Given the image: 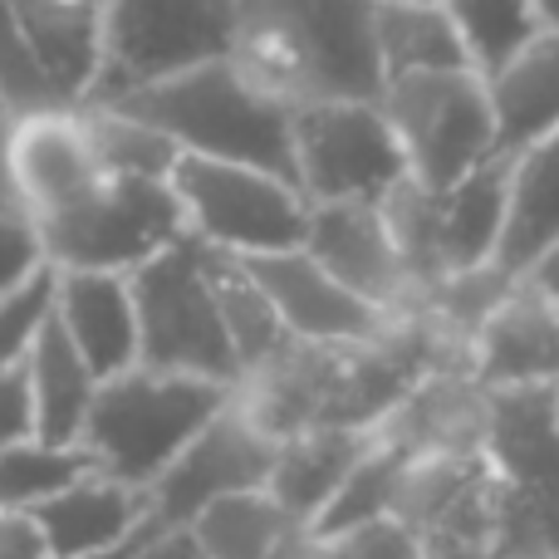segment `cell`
Masks as SVG:
<instances>
[{
  "mask_svg": "<svg viewBox=\"0 0 559 559\" xmlns=\"http://www.w3.org/2000/svg\"><path fill=\"white\" fill-rule=\"evenodd\" d=\"M241 261L255 275V285L271 295L280 324L289 329L295 344H373V338H388L403 324L397 314L368 305L344 280L329 275L305 246L241 255Z\"/></svg>",
  "mask_w": 559,
  "mask_h": 559,
  "instance_id": "cell-11",
  "label": "cell"
},
{
  "mask_svg": "<svg viewBox=\"0 0 559 559\" xmlns=\"http://www.w3.org/2000/svg\"><path fill=\"white\" fill-rule=\"evenodd\" d=\"M305 559H427V550L397 515H383V521L354 525V531L319 535L309 540Z\"/></svg>",
  "mask_w": 559,
  "mask_h": 559,
  "instance_id": "cell-29",
  "label": "cell"
},
{
  "mask_svg": "<svg viewBox=\"0 0 559 559\" xmlns=\"http://www.w3.org/2000/svg\"><path fill=\"white\" fill-rule=\"evenodd\" d=\"M0 212H25L15 187V167H10V118H0Z\"/></svg>",
  "mask_w": 559,
  "mask_h": 559,
  "instance_id": "cell-33",
  "label": "cell"
},
{
  "mask_svg": "<svg viewBox=\"0 0 559 559\" xmlns=\"http://www.w3.org/2000/svg\"><path fill=\"white\" fill-rule=\"evenodd\" d=\"M383 114L407 157V177L447 192L496 157V108L481 69H437L383 84Z\"/></svg>",
  "mask_w": 559,
  "mask_h": 559,
  "instance_id": "cell-6",
  "label": "cell"
},
{
  "mask_svg": "<svg viewBox=\"0 0 559 559\" xmlns=\"http://www.w3.org/2000/svg\"><path fill=\"white\" fill-rule=\"evenodd\" d=\"M295 182L309 202H383L407 182V157L378 98L295 108Z\"/></svg>",
  "mask_w": 559,
  "mask_h": 559,
  "instance_id": "cell-9",
  "label": "cell"
},
{
  "mask_svg": "<svg viewBox=\"0 0 559 559\" xmlns=\"http://www.w3.org/2000/svg\"><path fill=\"white\" fill-rule=\"evenodd\" d=\"M378 0H236L231 64L289 108L383 98Z\"/></svg>",
  "mask_w": 559,
  "mask_h": 559,
  "instance_id": "cell-1",
  "label": "cell"
},
{
  "mask_svg": "<svg viewBox=\"0 0 559 559\" xmlns=\"http://www.w3.org/2000/svg\"><path fill=\"white\" fill-rule=\"evenodd\" d=\"M173 192L182 202L187 236L212 251L265 255L305 246L309 197L280 173L182 153L173 167Z\"/></svg>",
  "mask_w": 559,
  "mask_h": 559,
  "instance_id": "cell-7",
  "label": "cell"
},
{
  "mask_svg": "<svg viewBox=\"0 0 559 559\" xmlns=\"http://www.w3.org/2000/svg\"><path fill=\"white\" fill-rule=\"evenodd\" d=\"M94 456L84 442H45V437H25L15 447H0V515L25 521L35 506L74 486L79 476L94 472Z\"/></svg>",
  "mask_w": 559,
  "mask_h": 559,
  "instance_id": "cell-25",
  "label": "cell"
},
{
  "mask_svg": "<svg viewBox=\"0 0 559 559\" xmlns=\"http://www.w3.org/2000/svg\"><path fill=\"white\" fill-rule=\"evenodd\" d=\"M55 319L98 378L138 364V299L128 271H55Z\"/></svg>",
  "mask_w": 559,
  "mask_h": 559,
  "instance_id": "cell-16",
  "label": "cell"
},
{
  "mask_svg": "<svg viewBox=\"0 0 559 559\" xmlns=\"http://www.w3.org/2000/svg\"><path fill=\"white\" fill-rule=\"evenodd\" d=\"M49 319H55V265L39 271L29 285L0 295V368L25 364Z\"/></svg>",
  "mask_w": 559,
  "mask_h": 559,
  "instance_id": "cell-28",
  "label": "cell"
},
{
  "mask_svg": "<svg viewBox=\"0 0 559 559\" xmlns=\"http://www.w3.org/2000/svg\"><path fill=\"white\" fill-rule=\"evenodd\" d=\"M378 64L383 79L437 74V69H476L447 0H378Z\"/></svg>",
  "mask_w": 559,
  "mask_h": 559,
  "instance_id": "cell-23",
  "label": "cell"
},
{
  "mask_svg": "<svg viewBox=\"0 0 559 559\" xmlns=\"http://www.w3.org/2000/svg\"><path fill=\"white\" fill-rule=\"evenodd\" d=\"M128 280H133L138 299V364L241 388L246 373L231 334H226L222 305H216L202 241L182 236L177 246L128 271Z\"/></svg>",
  "mask_w": 559,
  "mask_h": 559,
  "instance_id": "cell-5",
  "label": "cell"
},
{
  "mask_svg": "<svg viewBox=\"0 0 559 559\" xmlns=\"http://www.w3.org/2000/svg\"><path fill=\"white\" fill-rule=\"evenodd\" d=\"M231 397H236V388L216 383V378L133 364L98 383V397L84 423V447L98 462V472L147 491L167 472V462Z\"/></svg>",
  "mask_w": 559,
  "mask_h": 559,
  "instance_id": "cell-3",
  "label": "cell"
},
{
  "mask_svg": "<svg viewBox=\"0 0 559 559\" xmlns=\"http://www.w3.org/2000/svg\"><path fill=\"white\" fill-rule=\"evenodd\" d=\"M114 108L167 133L182 153L251 163L295 182V133H289L295 108L271 98L265 88H255L231 64V55L182 69V74H167L147 88H133V94L114 98Z\"/></svg>",
  "mask_w": 559,
  "mask_h": 559,
  "instance_id": "cell-2",
  "label": "cell"
},
{
  "mask_svg": "<svg viewBox=\"0 0 559 559\" xmlns=\"http://www.w3.org/2000/svg\"><path fill=\"white\" fill-rule=\"evenodd\" d=\"M206 271H212V289H216V305H222V319H226V334L236 344V358H241V373H261L265 364H275L295 338L289 329L280 324L271 295L255 285V275L246 271L241 255L231 251H212L206 246ZM241 378V383H246Z\"/></svg>",
  "mask_w": 559,
  "mask_h": 559,
  "instance_id": "cell-24",
  "label": "cell"
},
{
  "mask_svg": "<svg viewBox=\"0 0 559 559\" xmlns=\"http://www.w3.org/2000/svg\"><path fill=\"white\" fill-rule=\"evenodd\" d=\"M0 118H5V108H0Z\"/></svg>",
  "mask_w": 559,
  "mask_h": 559,
  "instance_id": "cell-37",
  "label": "cell"
},
{
  "mask_svg": "<svg viewBox=\"0 0 559 559\" xmlns=\"http://www.w3.org/2000/svg\"><path fill=\"white\" fill-rule=\"evenodd\" d=\"M39 271H49L45 241L25 212H0V295L29 285Z\"/></svg>",
  "mask_w": 559,
  "mask_h": 559,
  "instance_id": "cell-30",
  "label": "cell"
},
{
  "mask_svg": "<svg viewBox=\"0 0 559 559\" xmlns=\"http://www.w3.org/2000/svg\"><path fill=\"white\" fill-rule=\"evenodd\" d=\"M280 437L255 417V407L236 397L167 462V472L147 486L153 496V515L163 525H192L206 506L226 501L241 491H261L271 486Z\"/></svg>",
  "mask_w": 559,
  "mask_h": 559,
  "instance_id": "cell-10",
  "label": "cell"
},
{
  "mask_svg": "<svg viewBox=\"0 0 559 559\" xmlns=\"http://www.w3.org/2000/svg\"><path fill=\"white\" fill-rule=\"evenodd\" d=\"M496 108V153L511 157L535 138L559 128V35L540 29L525 49H515L496 74H486Z\"/></svg>",
  "mask_w": 559,
  "mask_h": 559,
  "instance_id": "cell-20",
  "label": "cell"
},
{
  "mask_svg": "<svg viewBox=\"0 0 559 559\" xmlns=\"http://www.w3.org/2000/svg\"><path fill=\"white\" fill-rule=\"evenodd\" d=\"M192 535L206 559H305L314 540L309 525L275 501L271 486L206 506L192 521Z\"/></svg>",
  "mask_w": 559,
  "mask_h": 559,
  "instance_id": "cell-21",
  "label": "cell"
},
{
  "mask_svg": "<svg viewBox=\"0 0 559 559\" xmlns=\"http://www.w3.org/2000/svg\"><path fill=\"white\" fill-rule=\"evenodd\" d=\"M506 202H511V157L496 153L447 192H432V261L437 289L456 275L496 271V251L506 236ZM432 289V295H437Z\"/></svg>",
  "mask_w": 559,
  "mask_h": 559,
  "instance_id": "cell-15",
  "label": "cell"
},
{
  "mask_svg": "<svg viewBox=\"0 0 559 559\" xmlns=\"http://www.w3.org/2000/svg\"><path fill=\"white\" fill-rule=\"evenodd\" d=\"M378 442V427H299V432L280 437L271 496L285 511L314 531L319 515L334 506V496L348 486L368 452Z\"/></svg>",
  "mask_w": 559,
  "mask_h": 559,
  "instance_id": "cell-17",
  "label": "cell"
},
{
  "mask_svg": "<svg viewBox=\"0 0 559 559\" xmlns=\"http://www.w3.org/2000/svg\"><path fill=\"white\" fill-rule=\"evenodd\" d=\"M55 271H138L187 236L173 177L104 173L64 206L29 216Z\"/></svg>",
  "mask_w": 559,
  "mask_h": 559,
  "instance_id": "cell-4",
  "label": "cell"
},
{
  "mask_svg": "<svg viewBox=\"0 0 559 559\" xmlns=\"http://www.w3.org/2000/svg\"><path fill=\"white\" fill-rule=\"evenodd\" d=\"M128 559H206V555H202V545H197L192 525H163L157 521L153 531L138 540V550Z\"/></svg>",
  "mask_w": 559,
  "mask_h": 559,
  "instance_id": "cell-32",
  "label": "cell"
},
{
  "mask_svg": "<svg viewBox=\"0 0 559 559\" xmlns=\"http://www.w3.org/2000/svg\"><path fill=\"white\" fill-rule=\"evenodd\" d=\"M153 521H157L153 496L143 486L118 481V476L94 466L74 486H64L45 506H35L25 515V531L35 540L39 559H84V555L114 550V545L133 540Z\"/></svg>",
  "mask_w": 559,
  "mask_h": 559,
  "instance_id": "cell-14",
  "label": "cell"
},
{
  "mask_svg": "<svg viewBox=\"0 0 559 559\" xmlns=\"http://www.w3.org/2000/svg\"><path fill=\"white\" fill-rule=\"evenodd\" d=\"M521 280H531V285L540 289L545 299H555V305H559V246H550V251H545L540 261H535V265H531V271H525Z\"/></svg>",
  "mask_w": 559,
  "mask_h": 559,
  "instance_id": "cell-34",
  "label": "cell"
},
{
  "mask_svg": "<svg viewBox=\"0 0 559 559\" xmlns=\"http://www.w3.org/2000/svg\"><path fill=\"white\" fill-rule=\"evenodd\" d=\"M25 373H29V397H35V432L45 442H84L88 407H94L104 378L88 368V358L59 329V319H49L45 334L35 338Z\"/></svg>",
  "mask_w": 559,
  "mask_h": 559,
  "instance_id": "cell-22",
  "label": "cell"
},
{
  "mask_svg": "<svg viewBox=\"0 0 559 559\" xmlns=\"http://www.w3.org/2000/svg\"><path fill=\"white\" fill-rule=\"evenodd\" d=\"M236 0H108L104 64L88 104L147 88L167 74L231 55Z\"/></svg>",
  "mask_w": 559,
  "mask_h": 559,
  "instance_id": "cell-8",
  "label": "cell"
},
{
  "mask_svg": "<svg viewBox=\"0 0 559 559\" xmlns=\"http://www.w3.org/2000/svg\"><path fill=\"white\" fill-rule=\"evenodd\" d=\"M0 108L5 118H29V114H49V108H69L59 98L55 79L45 74L29 35L20 29L10 0H0Z\"/></svg>",
  "mask_w": 559,
  "mask_h": 559,
  "instance_id": "cell-27",
  "label": "cell"
},
{
  "mask_svg": "<svg viewBox=\"0 0 559 559\" xmlns=\"http://www.w3.org/2000/svg\"><path fill=\"white\" fill-rule=\"evenodd\" d=\"M555 423H559V388H555Z\"/></svg>",
  "mask_w": 559,
  "mask_h": 559,
  "instance_id": "cell-36",
  "label": "cell"
},
{
  "mask_svg": "<svg viewBox=\"0 0 559 559\" xmlns=\"http://www.w3.org/2000/svg\"><path fill=\"white\" fill-rule=\"evenodd\" d=\"M447 10H452L456 29L472 49V64L481 74H496L515 49H525L540 35L535 0H447Z\"/></svg>",
  "mask_w": 559,
  "mask_h": 559,
  "instance_id": "cell-26",
  "label": "cell"
},
{
  "mask_svg": "<svg viewBox=\"0 0 559 559\" xmlns=\"http://www.w3.org/2000/svg\"><path fill=\"white\" fill-rule=\"evenodd\" d=\"M20 29L29 35L45 74L55 79L69 108L88 104L98 64H104V15L108 0H10Z\"/></svg>",
  "mask_w": 559,
  "mask_h": 559,
  "instance_id": "cell-18",
  "label": "cell"
},
{
  "mask_svg": "<svg viewBox=\"0 0 559 559\" xmlns=\"http://www.w3.org/2000/svg\"><path fill=\"white\" fill-rule=\"evenodd\" d=\"M535 15H540V29L559 35V0H535Z\"/></svg>",
  "mask_w": 559,
  "mask_h": 559,
  "instance_id": "cell-35",
  "label": "cell"
},
{
  "mask_svg": "<svg viewBox=\"0 0 559 559\" xmlns=\"http://www.w3.org/2000/svg\"><path fill=\"white\" fill-rule=\"evenodd\" d=\"M305 251L354 295L397 319H407V309L423 295L393 241L383 202H309Z\"/></svg>",
  "mask_w": 559,
  "mask_h": 559,
  "instance_id": "cell-12",
  "label": "cell"
},
{
  "mask_svg": "<svg viewBox=\"0 0 559 559\" xmlns=\"http://www.w3.org/2000/svg\"><path fill=\"white\" fill-rule=\"evenodd\" d=\"M550 246H559V128L511 153V202L496 275L521 280Z\"/></svg>",
  "mask_w": 559,
  "mask_h": 559,
  "instance_id": "cell-19",
  "label": "cell"
},
{
  "mask_svg": "<svg viewBox=\"0 0 559 559\" xmlns=\"http://www.w3.org/2000/svg\"><path fill=\"white\" fill-rule=\"evenodd\" d=\"M35 432V397H29V373L25 364L0 368V447H15Z\"/></svg>",
  "mask_w": 559,
  "mask_h": 559,
  "instance_id": "cell-31",
  "label": "cell"
},
{
  "mask_svg": "<svg viewBox=\"0 0 559 559\" xmlns=\"http://www.w3.org/2000/svg\"><path fill=\"white\" fill-rule=\"evenodd\" d=\"M466 354L486 393L559 388V305L531 280H511L466 334Z\"/></svg>",
  "mask_w": 559,
  "mask_h": 559,
  "instance_id": "cell-13",
  "label": "cell"
}]
</instances>
